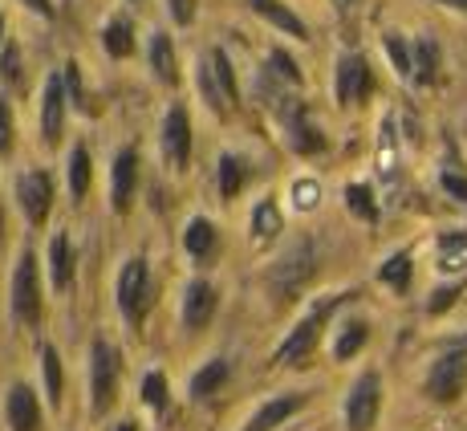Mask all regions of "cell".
<instances>
[{
	"label": "cell",
	"mask_w": 467,
	"mask_h": 431,
	"mask_svg": "<svg viewBox=\"0 0 467 431\" xmlns=\"http://www.w3.org/2000/svg\"><path fill=\"white\" fill-rule=\"evenodd\" d=\"M349 298H354V289L334 293V298H321L317 305H309V313H305L297 326L285 334V342L276 346V363H281V366H301L305 358L317 350L321 334H326V326H329V318H334V313H337Z\"/></svg>",
	"instance_id": "obj_1"
},
{
	"label": "cell",
	"mask_w": 467,
	"mask_h": 431,
	"mask_svg": "<svg viewBox=\"0 0 467 431\" xmlns=\"http://www.w3.org/2000/svg\"><path fill=\"white\" fill-rule=\"evenodd\" d=\"M5 419H8V431H41V403H37V391H33L29 383L8 387Z\"/></svg>",
	"instance_id": "obj_16"
},
{
	"label": "cell",
	"mask_w": 467,
	"mask_h": 431,
	"mask_svg": "<svg viewBox=\"0 0 467 431\" xmlns=\"http://www.w3.org/2000/svg\"><path fill=\"white\" fill-rule=\"evenodd\" d=\"M435 5H443V8H460V13H467V0H435Z\"/></svg>",
	"instance_id": "obj_45"
},
{
	"label": "cell",
	"mask_w": 467,
	"mask_h": 431,
	"mask_svg": "<svg viewBox=\"0 0 467 431\" xmlns=\"http://www.w3.org/2000/svg\"><path fill=\"white\" fill-rule=\"evenodd\" d=\"M346 212H354L358 220H366V224H379V200H374V192L366 184L346 187Z\"/></svg>",
	"instance_id": "obj_34"
},
{
	"label": "cell",
	"mask_w": 467,
	"mask_h": 431,
	"mask_svg": "<svg viewBox=\"0 0 467 431\" xmlns=\"http://www.w3.org/2000/svg\"><path fill=\"white\" fill-rule=\"evenodd\" d=\"M25 8H29V13H37V16H53L49 0H25Z\"/></svg>",
	"instance_id": "obj_44"
},
{
	"label": "cell",
	"mask_w": 467,
	"mask_h": 431,
	"mask_svg": "<svg viewBox=\"0 0 467 431\" xmlns=\"http://www.w3.org/2000/svg\"><path fill=\"white\" fill-rule=\"evenodd\" d=\"M305 407V394H276V399H268L265 407L256 411L253 419H248L244 431H276L281 424H289L293 415Z\"/></svg>",
	"instance_id": "obj_18"
},
{
	"label": "cell",
	"mask_w": 467,
	"mask_h": 431,
	"mask_svg": "<svg viewBox=\"0 0 467 431\" xmlns=\"http://www.w3.org/2000/svg\"><path fill=\"white\" fill-rule=\"evenodd\" d=\"M134 187H139V151L122 147L114 155V172H110V208L127 212L134 204Z\"/></svg>",
	"instance_id": "obj_14"
},
{
	"label": "cell",
	"mask_w": 467,
	"mask_h": 431,
	"mask_svg": "<svg viewBox=\"0 0 467 431\" xmlns=\"http://www.w3.org/2000/svg\"><path fill=\"white\" fill-rule=\"evenodd\" d=\"M45 265H49V281L57 293H66L74 285V240H69V232H53L49 237Z\"/></svg>",
	"instance_id": "obj_17"
},
{
	"label": "cell",
	"mask_w": 467,
	"mask_h": 431,
	"mask_svg": "<svg viewBox=\"0 0 467 431\" xmlns=\"http://www.w3.org/2000/svg\"><path fill=\"white\" fill-rule=\"evenodd\" d=\"M317 273V248L313 240H293L285 248V257H276V265L265 273V285L273 289L276 301H289L293 293H301V285Z\"/></svg>",
	"instance_id": "obj_3"
},
{
	"label": "cell",
	"mask_w": 467,
	"mask_h": 431,
	"mask_svg": "<svg viewBox=\"0 0 467 431\" xmlns=\"http://www.w3.org/2000/svg\"><path fill=\"white\" fill-rule=\"evenodd\" d=\"M16 204H21V212L29 216L33 228H41L45 216H49V208H53V179L45 172L16 175Z\"/></svg>",
	"instance_id": "obj_13"
},
{
	"label": "cell",
	"mask_w": 467,
	"mask_h": 431,
	"mask_svg": "<svg viewBox=\"0 0 467 431\" xmlns=\"http://www.w3.org/2000/svg\"><path fill=\"white\" fill-rule=\"evenodd\" d=\"M276 119H281L285 142H289L297 155H317V151L326 147V134L313 127V119H309V110H305L301 98H293V94L276 98Z\"/></svg>",
	"instance_id": "obj_9"
},
{
	"label": "cell",
	"mask_w": 467,
	"mask_h": 431,
	"mask_svg": "<svg viewBox=\"0 0 467 431\" xmlns=\"http://www.w3.org/2000/svg\"><path fill=\"white\" fill-rule=\"evenodd\" d=\"M102 45H106V53H110V58H130V49H134L130 16H114V21L106 25V33H102Z\"/></svg>",
	"instance_id": "obj_30"
},
{
	"label": "cell",
	"mask_w": 467,
	"mask_h": 431,
	"mask_svg": "<svg viewBox=\"0 0 467 431\" xmlns=\"http://www.w3.org/2000/svg\"><path fill=\"white\" fill-rule=\"evenodd\" d=\"M439 184H443V192L451 195L455 204H467V175L460 167H443V175H439Z\"/></svg>",
	"instance_id": "obj_39"
},
{
	"label": "cell",
	"mask_w": 467,
	"mask_h": 431,
	"mask_svg": "<svg viewBox=\"0 0 467 431\" xmlns=\"http://www.w3.org/2000/svg\"><path fill=\"white\" fill-rule=\"evenodd\" d=\"M410 49H415V78H410V82L431 86L435 82V74H439V41L435 37H419Z\"/></svg>",
	"instance_id": "obj_29"
},
{
	"label": "cell",
	"mask_w": 467,
	"mask_h": 431,
	"mask_svg": "<svg viewBox=\"0 0 467 431\" xmlns=\"http://www.w3.org/2000/svg\"><path fill=\"white\" fill-rule=\"evenodd\" d=\"M41 371H45V394H49L53 407H61V387H66V379H61V354H57V346H45L41 350Z\"/></svg>",
	"instance_id": "obj_35"
},
{
	"label": "cell",
	"mask_w": 467,
	"mask_h": 431,
	"mask_svg": "<svg viewBox=\"0 0 467 431\" xmlns=\"http://www.w3.org/2000/svg\"><path fill=\"white\" fill-rule=\"evenodd\" d=\"M248 179V163L236 155V151H223L220 167H215V187H220V200H236L240 187Z\"/></svg>",
	"instance_id": "obj_24"
},
{
	"label": "cell",
	"mask_w": 467,
	"mask_h": 431,
	"mask_svg": "<svg viewBox=\"0 0 467 431\" xmlns=\"http://www.w3.org/2000/svg\"><path fill=\"white\" fill-rule=\"evenodd\" d=\"M379 175L390 184L399 175V139H394V119H382V134H379Z\"/></svg>",
	"instance_id": "obj_31"
},
{
	"label": "cell",
	"mask_w": 467,
	"mask_h": 431,
	"mask_svg": "<svg viewBox=\"0 0 467 431\" xmlns=\"http://www.w3.org/2000/svg\"><path fill=\"white\" fill-rule=\"evenodd\" d=\"M374 89V74H370V61L362 53H341L337 58V78H334V94H337V106H358L366 102Z\"/></svg>",
	"instance_id": "obj_10"
},
{
	"label": "cell",
	"mask_w": 467,
	"mask_h": 431,
	"mask_svg": "<svg viewBox=\"0 0 467 431\" xmlns=\"http://www.w3.org/2000/svg\"><path fill=\"white\" fill-rule=\"evenodd\" d=\"M317 204H321V184L317 179H297V184H293V208L313 212Z\"/></svg>",
	"instance_id": "obj_37"
},
{
	"label": "cell",
	"mask_w": 467,
	"mask_h": 431,
	"mask_svg": "<svg viewBox=\"0 0 467 431\" xmlns=\"http://www.w3.org/2000/svg\"><path fill=\"white\" fill-rule=\"evenodd\" d=\"M167 5H171L175 25H192L195 21V0H167Z\"/></svg>",
	"instance_id": "obj_43"
},
{
	"label": "cell",
	"mask_w": 467,
	"mask_h": 431,
	"mask_svg": "<svg viewBox=\"0 0 467 431\" xmlns=\"http://www.w3.org/2000/svg\"><path fill=\"white\" fill-rule=\"evenodd\" d=\"M215 310H220V285H212L208 277H195V281L183 285V301H179V313H183L187 330H208Z\"/></svg>",
	"instance_id": "obj_11"
},
{
	"label": "cell",
	"mask_w": 467,
	"mask_h": 431,
	"mask_svg": "<svg viewBox=\"0 0 467 431\" xmlns=\"http://www.w3.org/2000/svg\"><path fill=\"white\" fill-rule=\"evenodd\" d=\"M379 411H382V374L379 371H362L358 383L346 394V431H374L379 424Z\"/></svg>",
	"instance_id": "obj_8"
},
{
	"label": "cell",
	"mask_w": 467,
	"mask_h": 431,
	"mask_svg": "<svg viewBox=\"0 0 467 431\" xmlns=\"http://www.w3.org/2000/svg\"><path fill=\"white\" fill-rule=\"evenodd\" d=\"M114 431H139V424H134V419H122V424L114 427Z\"/></svg>",
	"instance_id": "obj_47"
},
{
	"label": "cell",
	"mask_w": 467,
	"mask_h": 431,
	"mask_svg": "<svg viewBox=\"0 0 467 431\" xmlns=\"http://www.w3.org/2000/svg\"><path fill=\"white\" fill-rule=\"evenodd\" d=\"M439 273L443 277L467 273V232H443L439 237Z\"/></svg>",
	"instance_id": "obj_25"
},
{
	"label": "cell",
	"mask_w": 467,
	"mask_h": 431,
	"mask_svg": "<svg viewBox=\"0 0 467 431\" xmlns=\"http://www.w3.org/2000/svg\"><path fill=\"white\" fill-rule=\"evenodd\" d=\"M366 338H370L366 318H346L337 330V338H334V363H349V358L366 346Z\"/></svg>",
	"instance_id": "obj_26"
},
{
	"label": "cell",
	"mask_w": 467,
	"mask_h": 431,
	"mask_svg": "<svg viewBox=\"0 0 467 431\" xmlns=\"http://www.w3.org/2000/svg\"><path fill=\"white\" fill-rule=\"evenodd\" d=\"M119 379H122V354L106 338H94V346H89V407H94V415H106L114 407Z\"/></svg>",
	"instance_id": "obj_4"
},
{
	"label": "cell",
	"mask_w": 467,
	"mask_h": 431,
	"mask_svg": "<svg viewBox=\"0 0 467 431\" xmlns=\"http://www.w3.org/2000/svg\"><path fill=\"white\" fill-rule=\"evenodd\" d=\"M382 49H386V58H390V66H394V74L402 78V82H410L415 78V49L407 45V37L402 33H382Z\"/></svg>",
	"instance_id": "obj_27"
},
{
	"label": "cell",
	"mask_w": 467,
	"mask_h": 431,
	"mask_svg": "<svg viewBox=\"0 0 467 431\" xmlns=\"http://www.w3.org/2000/svg\"><path fill=\"white\" fill-rule=\"evenodd\" d=\"M228 383V358H212V363H203L200 371H195L192 379V399H212L215 391Z\"/></svg>",
	"instance_id": "obj_28"
},
{
	"label": "cell",
	"mask_w": 467,
	"mask_h": 431,
	"mask_svg": "<svg viewBox=\"0 0 467 431\" xmlns=\"http://www.w3.org/2000/svg\"><path fill=\"white\" fill-rule=\"evenodd\" d=\"M163 155L171 172H183L192 163V114L187 106H171L167 119H163Z\"/></svg>",
	"instance_id": "obj_12"
},
{
	"label": "cell",
	"mask_w": 467,
	"mask_h": 431,
	"mask_svg": "<svg viewBox=\"0 0 467 431\" xmlns=\"http://www.w3.org/2000/svg\"><path fill=\"white\" fill-rule=\"evenodd\" d=\"M265 78H273L276 86H289V89H297V86H301V69H297V61H293L285 49H273V53H268Z\"/></svg>",
	"instance_id": "obj_33"
},
{
	"label": "cell",
	"mask_w": 467,
	"mask_h": 431,
	"mask_svg": "<svg viewBox=\"0 0 467 431\" xmlns=\"http://www.w3.org/2000/svg\"><path fill=\"white\" fill-rule=\"evenodd\" d=\"M215 245H220V232H215V224L208 216H192L183 228V253L195 260V265H208V257L215 253Z\"/></svg>",
	"instance_id": "obj_19"
},
{
	"label": "cell",
	"mask_w": 467,
	"mask_h": 431,
	"mask_svg": "<svg viewBox=\"0 0 467 431\" xmlns=\"http://www.w3.org/2000/svg\"><path fill=\"white\" fill-rule=\"evenodd\" d=\"M66 89H69V102H74L78 110H89V98L82 89V69H78V61H69L66 66Z\"/></svg>",
	"instance_id": "obj_40"
},
{
	"label": "cell",
	"mask_w": 467,
	"mask_h": 431,
	"mask_svg": "<svg viewBox=\"0 0 467 431\" xmlns=\"http://www.w3.org/2000/svg\"><path fill=\"white\" fill-rule=\"evenodd\" d=\"M0 41H5V16H0Z\"/></svg>",
	"instance_id": "obj_48"
},
{
	"label": "cell",
	"mask_w": 467,
	"mask_h": 431,
	"mask_svg": "<svg viewBox=\"0 0 467 431\" xmlns=\"http://www.w3.org/2000/svg\"><path fill=\"white\" fill-rule=\"evenodd\" d=\"M248 8H253V13H260V16H265V21H273L276 29H281V33H289V37H297V41L309 37V29H305V21H301L297 13H293L289 5H285V0H248Z\"/></svg>",
	"instance_id": "obj_22"
},
{
	"label": "cell",
	"mask_w": 467,
	"mask_h": 431,
	"mask_svg": "<svg viewBox=\"0 0 467 431\" xmlns=\"http://www.w3.org/2000/svg\"><path fill=\"white\" fill-rule=\"evenodd\" d=\"M147 61H150V74L159 78L163 86H175L179 82V61H175V45H171L167 33H150V49H147Z\"/></svg>",
	"instance_id": "obj_23"
},
{
	"label": "cell",
	"mask_w": 467,
	"mask_h": 431,
	"mask_svg": "<svg viewBox=\"0 0 467 431\" xmlns=\"http://www.w3.org/2000/svg\"><path fill=\"white\" fill-rule=\"evenodd\" d=\"M8 151H13V110L0 94V155H8Z\"/></svg>",
	"instance_id": "obj_41"
},
{
	"label": "cell",
	"mask_w": 467,
	"mask_h": 431,
	"mask_svg": "<svg viewBox=\"0 0 467 431\" xmlns=\"http://www.w3.org/2000/svg\"><path fill=\"white\" fill-rule=\"evenodd\" d=\"M358 5V0H334V8H337V13H349V8H354Z\"/></svg>",
	"instance_id": "obj_46"
},
{
	"label": "cell",
	"mask_w": 467,
	"mask_h": 431,
	"mask_svg": "<svg viewBox=\"0 0 467 431\" xmlns=\"http://www.w3.org/2000/svg\"><path fill=\"white\" fill-rule=\"evenodd\" d=\"M455 298H460V285H439V289H435V298H431L427 310H431V313H443L447 305H455Z\"/></svg>",
	"instance_id": "obj_42"
},
{
	"label": "cell",
	"mask_w": 467,
	"mask_h": 431,
	"mask_svg": "<svg viewBox=\"0 0 467 431\" xmlns=\"http://www.w3.org/2000/svg\"><path fill=\"white\" fill-rule=\"evenodd\" d=\"M410 273H415V257H410V248H399V253H390L379 265V281L390 293H399V298L410 293Z\"/></svg>",
	"instance_id": "obj_21"
},
{
	"label": "cell",
	"mask_w": 467,
	"mask_h": 431,
	"mask_svg": "<svg viewBox=\"0 0 467 431\" xmlns=\"http://www.w3.org/2000/svg\"><path fill=\"white\" fill-rule=\"evenodd\" d=\"M0 232H5V212H0Z\"/></svg>",
	"instance_id": "obj_49"
},
{
	"label": "cell",
	"mask_w": 467,
	"mask_h": 431,
	"mask_svg": "<svg viewBox=\"0 0 467 431\" xmlns=\"http://www.w3.org/2000/svg\"><path fill=\"white\" fill-rule=\"evenodd\" d=\"M200 94H203V102H208L215 114H228L232 106H236V98H240L236 69H232V61H228V53H223V49H212L208 58H203V66H200Z\"/></svg>",
	"instance_id": "obj_7"
},
{
	"label": "cell",
	"mask_w": 467,
	"mask_h": 431,
	"mask_svg": "<svg viewBox=\"0 0 467 431\" xmlns=\"http://www.w3.org/2000/svg\"><path fill=\"white\" fill-rule=\"evenodd\" d=\"M130 5H142V0H130Z\"/></svg>",
	"instance_id": "obj_50"
},
{
	"label": "cell",
	"mask_w": 467,
	"mask_h": 431,
	"mask_svg": "<svg viewBox=\"0 0 467 431\" xmlns=\"http://www.w3.org/2000/svg\"><path fill=\"white\" fill-rule=\"evenodd\" d=\"M167 374L163 371H147L142 374V403H147L150 411H155V415H163L167 411Z\"/></svg>",
	"instance_id": "obj_36"
},
{
	"label": "cell",
	"mask_w": 467,
	"mask_h": 431,
	"mask_svg": "<svg viewBox=\"0 0 467 431\" xmlns=\"http://www.w3.org/2000/svg\"><path fill=\"white\" fill-rule=\"evenodd\" d=\"M89 179H94V163H89V151H86V147H74V155H69V192H74V200H78V204L86 200Z\"/></svg>",
	"instance_id": "obj_32"
},
{
	"label": "cell",
	"mask_w": 467,
	"mask_h": 431,
	"mask_svg": "<svg viewBox=\"0 0 467 431\" xmlns=\"http://www.w3.org/2000/svg\"><path fill=\"white\" fill-rule=\"evenodd\" d=\"M114 301H119V313L127 318L130 330H139L142 321H147V310L155 305V277H150L147 257H130L127 265L119 268Z\"/></svg>",
	"instance_id": "obj_2"
},
{
	"label": "cell",
	"mask_w": 467,
	"mask_h": 431,
	"mask_svg": "<svg viewBox=\"0 0 467 431\" xmlns=\"http://www.w3.org/2000/svg\"><path fill=\"white\" fill-rule=\"evenodd\" d=\"M463 387H467V338H460L455 346H447L443 354L431 363L427 383H423L431 403H455L463 394Z\"/></svg>",
	"instance_id": "obj_5"
},
{
	"label": "cell",
	"mask_w": 467,
	"mask_h": 431,
	"mask_svg": "<svg viewBox=\"0 0 467 431\" xmlns=\"http://www.w3.org/2000/svg\"><path fill=\"white\" fill-rule=\"evenodd\" d=\"M0 78H5L8 86H21V82H25L21 49H16V45H5V53H0Z\"/></svg>",
	"instance_id": "obj_38"
},
{
	"label": "cell",
	"mask_w": 467,
	"mask_h": 431,
	"mask_svg": "<svg viewBox=\"0 0 467 431\" xmlns=\"http://www.w3.org/2000/svg\"><path fill=\"white\" fill-rule=\"evenodd\" d=\"M66 102H69L66 78L49 74V82H45V98H41V139L49 142V147L61 139V127H66Z\"/></svg>",
	"instance_id": "obj_15"
},
{
	"label": "cell",
	"mask_w": 467,
	"mask_h": 431,
	"mask_svg": "<svg viewBox=\"0 0 467 431\" xmlns=\"http://www.w3.org/2000/svg\"><path fill=\"white\" fill-rule=\"evenodd\" d=\"M13 318L25 330L41 326V268L29 248L16 257V268H13Z\"/></svg>",
	"instance_id": "obj_6"
},
{
	"label": "cell",
	"mask_w": 467,
	"mask_h": 431,
	"mask_svg": "<svg viewBox=\"0 0 467 431\" xmlns=\"http://www.w3.org/2000/svg\"><path fill=\"white\" fill-rule=\"evenodd\" d=\"M285 220H281V208H276L273 195H265V200L253 208V220H248V237H253V245H273L276 237H281Z\"/></svg>",
	"instance_id": "obj_20"
}]
</instances>
